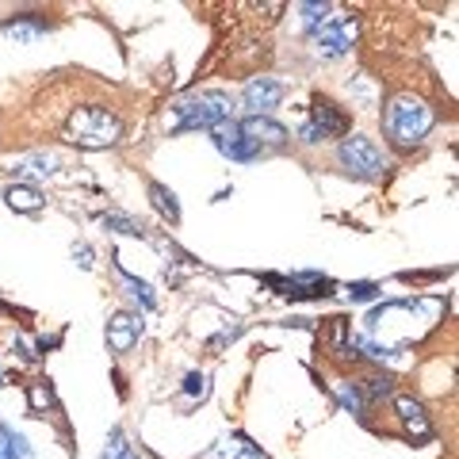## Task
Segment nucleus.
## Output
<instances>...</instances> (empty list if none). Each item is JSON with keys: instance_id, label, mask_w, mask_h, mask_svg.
Wrapping results in <instances>:
<instances>
[{"instance_id": "19", "label": "nucleus", "mask_w": 459, "mask_h": 459, "mask_svg": "<svg viewBox=\"0 0 459 459\" xmlns=\"http://www.w3.org/2000/svg\"><path fill=\"white\" fill-rule=\"evenodd\" d=\"M299 12H303V31L307 35H314L329 16H333V8L329 4H299Z\"/></svg>"}, {"instance_id": "18", "label": "nucleus", "mask_w": 459, "mask_h": 459, "mask_svg": "<svg viewBox=\"0 0 459 459\" xmlns=\"http://www.w3.org/2000/svg\"><path fill=\"white\" fill-rule=\"evenodd\" d=\"M57 157L54 153H35V157H23L20 161V172H35V177H54L57 172Z\"/></svg>"}, {"instance_id": "4", "label": "nucleus", "mask_w": 459, "mask_h": 459, "mask_svg": "<svg viewBox=\"0 0 459 459\" xmlns=\"http://www.w3.org/2000/svg\"><path fill=\"white\" fill-rule=\"evenodd\" d=\"M337 161L356 180H379L386 172V153H383L379 142L368 138V134H349L344 138L337 146Z\"/></svg>"}, {"instance_id": "16", "label": "nucleus", "mask_w": 459, "mask_h": 459, "mask_svg": "<svg viewBox=\"0 0 459 459\" xmlns=\"http://www.w3.org/2000/svg\"><path fill=\"white\" fill-rule=\"evenodd\" d=\"M8 204H12V211H39L42 207V195H39V188H31V184H16V188H8Z\"/></svg>"}, {"instance_id": "6", "label": "nucleus", "mask_w": 459, "mask_h": 459, "mask_svg": "<svg viewBox=\"0 0 459 459\" xmlns=\"http://www.w3.org/2000/svg\"><path fill=\"white\" fill-rule=\"evenodd\" d=\"M356 35H360L356 16H349V12H333V16H329L318 31L310 35V42H314V54L318 57H341V54L352 50Z\"/></svg>"}, {"instance_id": "3", "label": "nucleus", "mask_w": 459, "mask_h": 459, "mask_svg": "<svg viewBox=\"0 0 459 459\" xmlns=\"http://www.w3.org/2000/svg\"><path fill=\"white\" fill-rule=\"evenodd\" d=\"M65 138L81 150H108L123 138V119L104 104H84L69 115Z\"/></svg>"}, {"instance_id": "11", "label": "nucleus", "mask_w": 459, "mask_h": 459, "mask_svg": "<svg viewBox=\"0 0 459 459\" xmlns=\"http://www.w3.org/2000/svg\"><path fill=\"white\" fill-rule=\"evenodd\" d=\"M394 410H398V418H402V425L406 429H413L418 437H425L429 433V418H425V406L418 398H410V394H398L394 398Z\"/></svg>"}, {"instance_id": "22", "label": "nucleus", "mask_w": 459, "mask_h": 459, "mask_svg": "<svg viewBox=\"0 0 459 459\" xmlns=\"http://www.w3.org/2000/svg\"><path fill=\"white\" fill-rule=\"evenodd\" d=\"M104 226H111L115 234H131V238H142V222H134V219H123V214H104Z\"/></svg>"}, {"instance_id": "15", "label": "nucleus", "mask_w": 459, "mask_h": 459, "mask_svg": "<svg viewBox=\"0 0 459 459\" xmlns=\"http://www.w3.org/2000/svg\"><path fill=\"white\" fill-rule=\"evenodd\" d=\"M214 459H264V455L256 452L246 437H230V440H222V444H219V452H214Z\"/></svg>"}, {"instance_id": "24", "label": "nucleus", "mask_w": 459, "mask_h": 459, "mask_svg": "<svg viewBox=\"0 0 459 459\" xmlns=\"http://www.w3.org/2000/svg\"><path fill=\"white\" fill-rule=\"evenodd\" d=\"M184 391H188V398H204L207 394V376L204 371H192V376L184 379Z\"/></svg>"}, {"instance_id": "20", "label": "nucleus", "mask_w": 459, "mask_h": 459, "mask_svg": "<svg viewBox=\"0 0 459 459\" xmlns=\"http://www.w3.org/2000/svg\"><path fill=\"white\" fill-rule=\"evenodd\" d=\"M119 280H123L126 287H131V295H134V299H142V307H146V310H150V307L157 303V299H153V287H150V283H142V280H134V276H131V272H123V268H119Z\"/></svg>"}, {"instance_id": "26", "label": "nucleus", "mask_w": 459, "mask_h": 459, "mask_svg": "<svg viewBox=\"0 0 459 459\" xmlns=\"http://www.w3.org/2000/svg\"><path fill=\"white\" fill-rule=\"evenodd\" d=\"M349 295L356 299V303H368V299H376V295H379V287H376V283H352V287H349Z\"/></svg>"}, {"instance_id": "13", "label": "nucleus", "mask_w": 459, "mask_h": 459, "mask_svg": "<svg viewBox=\"0 0 459 459\" xmlns=\"http://www.w3.org/2000/svg\"><path fill=\"white\" fill-rule=\"evenodd\" d=\"M100 459H142L138 448L131 440H126L123 429H111L108 433V444H104V452H100Z\"/></svg>"}, {"instance_id": "12", "label": "nucleus", "mask_w": 459, "mask_h": 459, "mask_svg": "<svg viewBox=\"0 0 459 459\" xmlns=\"http://www.w3.org/2000/svg\"><path fill=\"white\" fill-rule=\"evenodd\" d=\"M47 31H50V23L31 20V16H16V20H8V23H4V35H12L16 42H31V39L47 35Z\"/></svg>"}, {"instance_id": "25", "label": "nucleus", "mask_w": 459, "mask_h": 459, "mask_svg": "<svg viewBox=\"0 0 459 459\" xmlns=\"http://www.w3.org/2000/svg\"><path fill=\"white\" fill-rule=\"evenodd\" d=\"M341 402H344V406H349L352 413H360V406H364L360 391H356V386H349V383H341Z\"/></svg>"}, {"instance_id": "1", "label": "nucleus", "mask_w": 459, "mask_h": 459, "mask_svg": "<svg viewBox=\"0 0 459 459\" xmlns=\"http://www.w3.org/2000/svg\"><path fill=\"white\" fill-rule=\"evenodd\" d=\"M433 123H437L433 108L413 92H398V96L386 100V108H383V134L402 153L418 150L429 138V131H433Z\"/></svg>"}, {"instance_id": "2", "label": "nucleus", "mask_w": 459, "mask_h": 459, "mask_svg": "<svg viewBox=\"0 0 459 459\" xmlns=\"http://www.w3.org/2000/svg\"><path fill=\"white\" fill-rule=\"evenodd\" d=\"M230 119H234V100L226 92H192L169 108L165 126L172 134H188V131H214L219 123Z\"/></svg>"}, {"instance_id": "21", "label": "nucleus", "mask_w": 459, "mask_h": 459, "mask_svg": "<svg viewBox=\"0 0 459 459\" xmlns=\"http://www.w3.org/2000/svg\"><path fill=\"white\" fill-rule=\"evenodd\" d=\"M27 402H31V410H35V413L50 410V402H54V398H50V386L42 383V379H35L31 386H27Z\"/></svg>"}, {"instance_id": "14", "label": "nucleus", "mask_w": 459, "mask_h": 459, "mask_svg": "<svg viewBox=\"0 0 459 459\" xmlns=\"http://www.w3.org/2000/svg\"><path fill=\"white\" fill-rule=\"evenodd\" d=\"M31 448H27V440L16 433V429L0 425V459H27Z\"/></svg>"}, {"instance_id": "8", "label": "nucleus", "mask_w": 459, "mask_h": 459, "mask_svg": "<svg viewBox=\"0 0 459 459\" xmlns=\"http://www.w3.org/2000/svg\"><path fill=\"white\" fill-rule=\"evenodd\" d=\"M211 142H214V150H219L222 157H230V161H256V157H264L246 134L238 131V119H230V123H219V126H214V131H211Z\"/></svg>"}, {"instance_id": "9", "label": "nucleus", "mask_w": 459, "mask_h": 459, "mask_svg": "<svg viewBox=\"0 0 459 459\" xmlns=\"http://www.w3.org/2000/svg\"><path fill=\"white\" fill-rule=\"evenodd\" d=\"M142 337V314L134 310H119V314H111V322H108V349L115 356H126L138 344Z\"/></svg>"}, {"instance_id": "17", "label": "nucleus", "mask_w": 459, "mask_h": 459, "mask_svg": "<svg viewBox=\"0 0 459 459\" xmlns=\"http://www.w3.org/2000/svg\"><path fill=\"white\" fill-rule=\"evenodd\" d=\"M150 199H153V207L161 211L169 222H180V204H177V195H172L165 184H150Z\"/></svg>"}, {"instance_id": "5", "label": "nucleus", "mask_w": 459, "mask_h": 459, "mask_svg": "<svg viewBox=\"0 0 459 459\" xmlns=\"http://www.w3.org/2000/svg\"><path fill=\"white\" fill-rule=\"evenodd\" d=\"M349 111H344L341 104H333V100H325L318 96L310 104V119L303 123V131H299V138L307 142V146H318V142H329V138H341V134H349Z\"/></svg>"}, {"instance_id": "10", "label": "nucleus", "mask_w": 459, "mask_h": 459, "mask_svg": "<svg viewBox=\"0 0 459 459\" xmlns=\"http://www.w3.org/2000/svg\"><path fill=\"white\" fill-rule=\"evenodd\" d=\"M283 96H287V89H283V81H276V77H253L246 89H241V100H246V108L253 115H268L272 108H280Z\"/></svg>"}, {"instance_id": "7", "label": "nucleus", "mask_w": 459, "mask_h": 459, "mask_svg": "<svg viewBox=\"0 0 459 459\" xmlns=\"http://www.w3.org/2000/svg\"><path fill=\"white\" fill-rule=\"evenodd\" d=\"M238 131L246 134L261 153H268V150H283L287 142H291L287 126L276 123V119H268V115H246V119H238Z\"/></svg>"}, {"instance_id": "23", "label": "nucleus", "mask_w": 459, "mask_h": 459, "mask_svg": "<svg viewBox=\"0 0 459 459\" xmlns=\"http://www.w3.org/2000/svg\"><path fill=\"white\" fill-rule=\"evenodd\" d=\"M391 376H371V379H364V394L368 398H386V394H391Z\"/></svg>"}]
</instances>
